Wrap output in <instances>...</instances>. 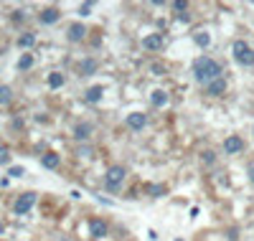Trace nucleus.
<instances>
[{
    "label": "nucleus",
    "mask_w": 254,
    "mask_h": 241,
    "mask_svg": "<svg viewBox=\"0 0 254 241\" xmlns=\"http://www.w3.org/2000/svg\"><path fill=\"white\" fill-rule=\"evenodd\" d=\"M193 74H196V79L201 84H211L214 79H219L221 66H219V61L208 59V56H201V59H196V64H193Z\"/></svg>",
    "instance_id": "obj_1"
},
{
    "label": "nucleus",
    "mask_w": 254,
    "mask_h": 241,
    "mask_svg": "<svg viewBox=\"0 0 254 241\" xmlns=\"http://www.w3.org/2000/svg\"><path fill=\"white\" fill-rule=\"evenodd\" d=\"M234 59L241 66H254V51L249 48L247 41H234Z\"/></svg>",
    "instance_id": "obj_2"
},
{
    "label": "nucleus",
    "mask_w": 254,
    "mask_h": 241,
    "mask_svg": "<svg viewBox=\"0 0 254 241\" xmlns=\"http://www.w3.org/2000/svg\"><path fill=\"white\" fill-rule=\"evenodd\" d=\"M125 175H127V170L122 165H112V168L107 170V175H104V185H107L109 191H117L119 185H122Z\"/></svg>",
    "instance_id": "obj_3"
},
{
    "label": "nucleus",
    "mask_w": 254,
    "mask_h": 241,
    "mask_svg": "<svg viewBox=\"0 0 254 241\" xmlns=\"http://www.w3.org/2000/svg\"><path fill=\"white\" fill-rule=\"evenodd\" d=\"M33 203H36V193H23V195H20V198L16 201V213L18 216H23V213H28L31 211V208H33Z\"/></svg>",
    "instance_id": "obj_4"
},
{
    "label": "nucleus",
    "mask_w": 254,
    "mask_h": 241,
    "mask_svg": "<svg viewBox=\"0 0 254 241\" xmlns=\"http://www.w3.org/2000/svg\"><path fill=\"white\" fill-rule=\"evenodd\" d=\"M145 125H148V114H142V112L127 114V127H130V129H142Z\"/></svg>",
    "instance_id": "obj_5"
},
{
    "label": "nucleus",
    "mask_w": 254,
    "mask_h": 241,
    "mask_svg": "<svg viewBox=\"0 0 254 241\" xmlns=\"http://www.w3.org/2000/svg\"><path fill=\"white\" fill-rule=\"evenodd\" d=\"M226 92V81L221 79V76H219V79H214L211 84H206V94L208 96H221Z\"/></svg>",
    "instance_id": "obj_6"
},
{
    "label": "nucleus",
    "mask_w": 254,
    "mask_h": 241,
    "mask_svg": "<svg viewBox=\"0 0 254 241\" xmlns=\"http://www.w3.org/2000/svg\"><path fill=\"white\" fill-rule=\"evenodd\" d=\"M142 46H145L148 51H160L163 48V36L160 33H150L142 38Z\"/></svg>",
    "instance_id": "obj_7"
},
{
    "label": "nucleus",
    "mask_w": 254,
    "mask_h": 241,
    "mask_svg": "<svg viewBox=\"0 0 254 241\" xmlns=\"http://www.w3.org/2000/svg\"><path fill=\"white\" fill-rule=\"evenodd\" d=\"M241 147H244V142H241V137H237V135H231V137L224 140V150L229 152V155H234V152H241Z\"/></svg>",
    "instance_id": "obj_8"
},
{
    "label": "nucleus",
    "mask_w": 254,
    "mask_h": 241,
    "mask_svg": "<svg viewBox=\"0 0 254 241\" xmlns=\"http://www.w3.org/2000/svg\"><path fill=\"white\" fill-rule=\"evenodd\" d=\"M89 231H92L94 239H102V236H107V224L99 221V218H92V221H89Z\"/></svg>",
    "instance_id": "obj_9"
},
{
    "label": "nucleus",
    "mask_w": 254,
    "mask_h": 241,
    "mask_svg": "<svg viewBox=\"0 0 254 241\" xmlns=\"http://www.w3.org/2000/svg\"><path fill=\"white\" fill-rule=\"evenodd\" d=\"M38 18H41V23H46V26H51V23H56V20L61 18V13H59V10H56V8H46V10H43V13H41Z\"/></svg>",
    "instance_id": "obj_10"
},
{
    "label": "nucleus",
    "mask_w": 254,
    "mask_h": 241,
    "mask_svg": "<svg viewBox=\"0 0 254 241\" xmlns=\"http://www.w3.org/2000/svg\"><path fill=\"white\" fill-rule=\"evenodd\" d=\"M102 94H104L102 86H89V89H86V94H84V99L89 102V104H97L99 99H102Z\"/></svg>",
    "instance_id": "obj_11"
},
{
    "label": "nucleus",
    "mask_w": 254,
    "mask_h": 241,
    "mask_svg": "<svg viewBox=\"0 0 254 241\" xmlns=\"http://www.w3.org/2000/svg\"><path fill=\"white\" fill-rule=\"evenodd\" d=\"M59 155H56V152H46V155H43L41 158V165L43 168H49V170H53V168H59Z\"/></svg>",
    "instance_id": "obj_12"
},
{
    "label": "nucleus",
    "mask_w": 254,
    "mask_h": 241,
    "mask_svg": "<svg viewBox=\"0 0 254 241\" xmlns=\"http://www.w3.org/2000/svg\"><path fill=\"white\" fill-rule=\"evenodd\" d=\"M84 33H86V28H84L82 23H74V26L69 28V41H74V43H76V41H82Z\"/></svg>",
    "instance_id": "obj_13"
},
{
    "label": "nucleus",
    "mask_w": 254,
    "mask_h": 241,
    "mask_svg": "<svg viewBox=\"0 0 254 241\" xmlns=\"http://www.w3.org/2000/svg\"><path fill=\"white\" fill-rule=\"evenodd\" d=\"M89 132H92V125H76L74 127V137L76 140H86V137H89Z\"/></svg>",
    "instance_id": "obj_14"
},
{
    "label": "nucleus",
    "mask_w": 254,
    "mask_h": 241,
    "mask_svg": "<svg viewBox=\"0 0 254 241\" xmlns=\"http://www.w3.org/2000/svg\"><path fill=\"white\" fill-rule=\"evenodd\" d=\"M33 43H36V36H33V33H23V36L18 38V46L20 48H31Z\"/></svg>",
    "instance_id": "obj_15"
},
{
    "label": "nucleus",
    "mask_w": 254,
    "mask_h": 241,
    "mask_svg": "<svg viewBox=\"0 0 254 241\" xmlns=\"http://www.w3.org/2000/svg\"><path fill=\"white\" fill-rule=\"evenodd\" d=\"M61 84H64V74H56V71L49 74V86H51V89H59Z\"/></svg>",
    "instance_id": "obj_16"
},
{
    "label": "nucleus",
    "mask_w": 254,
    "mask_h": 241,
    "mask_svg": "<svg viewBox=\"0 0 254 241\" xmlns=\"http://www.w3.org/2000/svg\"><path fill=\"white\" fill-rule=\"evenodd\" d=\"M165 102H168V94H165L163 89H158V92H152V104H155V107H163Z\"/></svg>",
    "instance_id": "obj_17"
},
{
    "label": "nucleus",
    "mask_w": 254,
    "mask_h": 241,
    "mask_svg": "<svg viewBox=\"0 0 254 241\" xmlns=\"http://www.w3.org/2000/svg\"><path fill=\"white\" fill-rule=\"evenodd\" d=\"M193 41H196V43H198V46H201V48H206L208 43H211V36H208L206 31H201V33H196V36H193Z\"/></svg>",
    "instance_id": "obj_18"
},
{
    "label": "nucleus",
    "mask_w": 254,
    "mask_h": 241,
    "mask_svg": "<svg viewBox=\"0 0 254 241\" xmlns=\"http://www.w3.org/2000/svg\"><path fill=\"white\" fill-rule=\"evenodd\" d=\"M33 66V56H31V53H23V56H20V61H18V69H31Z\"/></svg>",
    "instance_id": "obj_19"
},
{
    "label": "nucleus",
    "mask_w": 254,
    "mask_h": 241,
    "mask_svg": "<svg viewBox=\"0 0 254 241\" xmlns=\"http://www.w3.org/2000/svg\"><path fill=\"white\" fill-rule=\"evenodd\" d=\"M148 193L152 195V198H160V195L165 193V185H148Z\"/></svg>",
    "instance_id": "obj_20"
},
{
    "label": "nucleus",
    "mask_w": 254,
    "mask_h": 241,
    "mask_svg": "<svg viewBox=\"0 0 254 241\" xmlns=\"http://www.w3.org/2000/svg\"><path fill=\"white\" fill-rule=\"evenodd\" d=\"M10 94H13V92H10V86H0V104H8Z\"/></svg>",
    "instance_id": "obj_21"
},
{
    "label": "nucleus",
    "mask_w": 254,
    "mask_h": 241,
    "mask_svg": "<svg viewBox=\"0 0 254 241\" xmlns=\"http://www.w3.org/2000/svg\"><path fill=\"white\" fill-rule=\"evenodd\" d=\"M201 160L206 162V165H214V162H216V155H214L211 150H203V152H201Z\"/></svg>",
    "instance_id": "obj_22"
},
{
    "label": "nucleus",
    "mask_w": 254,
    "mask_h": 241,
    "mask_svg": "<svg viewBox=\"0 0 254 241\" xmlns=\"http://www.w3.org/2000/svg\"><path fill=\"white\" fill-rule=\"evenodd\" d=\"M94 69H97V61H94V59H89V61L82 64V71H84V74H92Z\"/></svg>",
    "instance_id": "obj_23"
},
{
    "label": "nucleus",
    "mask_w": 254,
    "mask_h": 241,
    "mask_svg": "<svg viewBox=\"0 0 254 241\" xmlns=\"http://www.w3.org/2000/svg\"><path fill=\"white\" fill-rule=\"evenodd\" d=\"M150 69H152V74H155V76H163V74H165V66H163V64H152Z\"/></svg>",
    "instance_id": "obj_24"
},
{
    "label": "nucleus",
    "mask_w": 254,
    "mask_h": 241,
    "mask_svg": "<svg viewBox=\"0 0 254 241\" xmlns=\"http://www.w3.org/2000/svg\"><path fill=\"white\" fill-rule=\"evenodd\" d=\"M10 160V150L8 147H0V162H8Z\"/></svg>",
    "instance_id": "obj_25"
},
{
    "label": "nucleus",
    "mask_w": 254,
    "mask_h": 241,
    "mask_svg": "<svg viewBox=\"0 0 254 241\" xmlns=\"http://www.w3.org/2000/svg\"><path fill=\"white\" fill-rule=\"evenodd\" d=\"M173 8H175V10H186V8H188V3H186V0H175Z\"/></svg>",
    "instance_id": "obj_26"
},
{
    "label": "nucleus",
    "mask_w": 254,
    "mask_h": 241,
    "mask_svg": "<svg viewBox=\"0 0 254 241\" xmlns=\"http://www.w3.org/2000/svg\"><path fill=\"white\" fill-rule=\"evenodd\" d=\"M8 175H13V178H20V175H23V168H10Z\"/></svg>",
    "instance_id": "obj_27"
},
{
    "label": "nucleus",
    "mask_w": 254,
    "mask_h": 241,
    "mask_svg": "<svg viewBox=\"0 0 254 241\" xmlns=\"http://www.w3.org/2000/svg\"><path fill=\"white\" fill-rule=\"evenodd\" d=\"M226 236H229V241H237V239H239V231H237V228H229Z\"/></svg>",
    "instance_id": "obj_28"
},
{
    "label": "nucleus",
    "mask_w": 254,
    "mask_h": 241,
    "mask_svg": "<svg viewBox=\"0 0 254 241\" xmlns=\"http://www.w3.org/2000/svg\"><path fill=\"white\" fill-rule=\"evenodd\" d=\"M89 10H92V3H84V5L79 8V13H82V16H89Z\"/></svg>",
    "instance_id": "obj_29"
},
{
    "label": "nucleus",
    "mask_w": 254,
    "mask_h": 241,
    "mask_svg": "<svg viewBox=\"0 0 254 241\" xmlns=\"http://www.w3.org/2000/svg\"><path fill=\"white\" fill-rule=\"evenodd\" d=\"M79 155H82V158H92V147H82Z\"/></svg>",
    "instance_id": "obj_30"
},
{
    "label": "nucleus",
    "mask_w": 254,
    "mask_h": 241,
    "mask_svg": "<svg viewBox=\"0 0 254 241\" xmlns=\"http://www.w3.org/2000/svg\"><path fill=\"white\" fill-rule=\"evenodd\" d=\"M178 20H181V23H188V20H191V13H181Z\"/></svg>",
    "instance_id": "obj_31"
},
{
    "label": "nucleus",
    "mask_w": 254,
    "mask_h": 241,
    "mask_svg": "<svg viewBox=\"0 0 254 241\" xmlns=\"http://www.w3.org/2000/svg\"><path fill=\"white\" fill-rule=\"evenodd\" d=\"M249 183H252V185H254V165H252V168H249Z\"/></svg>",
    "instance_id": "obj_32"
},
{
    "label": "nucleus",
    "mask_w": 254,
    "mask_h": 241,
    "mask_svg": "<svg viewBox=\"0 0 254 241\" xmlns=\"http://www.w3.org/2000/svg\"><path fill=\"white\" fill-rule=\"evenodd\" d=\"M3 231H5V226H3V224H0V234H3Z\"/></svg>",
    "instance_id": "obj_33"
}]
</instances>
